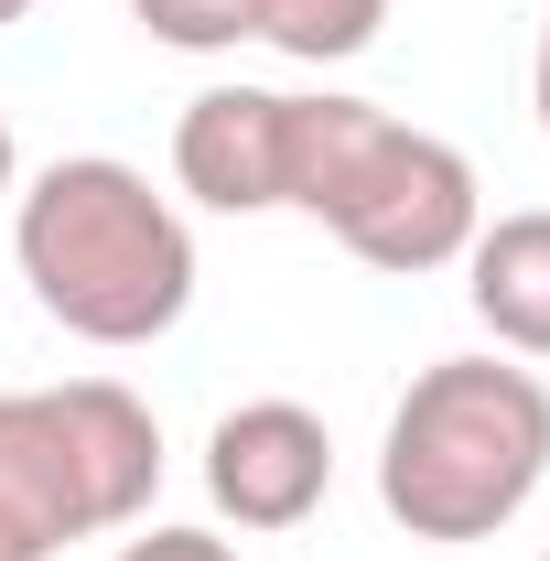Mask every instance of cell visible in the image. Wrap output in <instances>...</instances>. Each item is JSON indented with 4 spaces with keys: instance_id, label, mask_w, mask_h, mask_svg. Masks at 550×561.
<instances>
[{
    "instance_id": "obj_1",
    "label": "cell",
    "mask_w": 550,
    "mask_h": 561,
    "mask_svg": "<svg viewBox=\"0 0 550 561\" xmlns=\"http://www.w3.org/2000/svg\"><path fill=\"white\" fill-rule=\"evenodd\" d=\"M11 260L33 280V302L87 346H151L195 302V227L119 151L44 162L11 206Z\"/></svg>"
},
{
    "instance_id": "obj_2",
    "label": "cell",
    "mask_w": 550,
    "mask_h": 561,
    "mask_svg": "<svg viewBox=\"0 0 550 561\" xmlns=\"http://www.w3.org/2000/svg\"><path fill=\"white\" fill-rule=\"evenodd\" d=\"M540 486H550V389L518 356H432L378 432V507L432 551L496 540Z\"/></svg>"
},
{
    "instance_id": "obj_3",
    "label": "cell",
    "mask_w": 550,
    "mask_h": 561,
    "mask_svg": "<svg viewBox=\"0 0 550 561\" xmlns=\"http://www.w3.org/2000/svg\"><path fill=\"white\" fill-rule=\"evenodd\" d=\"M280 206L335 227L367 271H454L485 227L475 162L454 140L389 119L378 98H291V130H280Z\"/></svg>"
},
{
    "instance_id": "obj_4",
    "label": "cell",
    "mask_w": 550,
    "mask_h": 561,
    "mask_svg": "<svg viewBox=\"0 0 550 561\" xmlns=\"http://www.w3.org/2000/svg\"><path fill=\"white\" fill-rule=\"evenodd\" d=\"M162 496V421L119 378L66 389H0V507L66 551L98 529H140Z\"/></svg>"
},
{
    "instance_id": "obj_5",
    "label": "cell",
    "mask_w": 550,
    "mask_h": 561,
    "mask_svg": "<svg viewBox=\"0 0 550 561\" xmlns=\"http://www.w3.org/2000/svg\"><path fill=\"white\" fill-rule=\"evenodd\" d=\"M206 496L238 529H302L335 496V432L302 400H238L206 432Z\"/></svg>"
},
{
    "instance_id": "obj_6",
    "label": "cell",
    "mask_w": 550,
    "mask_h": 561,
    "mask_svg": "<svg viewBox=\"0 0 550 561\" xmlns=\"http://www.w3.org/2000/svg\"><path fill=\"white\" fill-rule=\"evenodd\" d=\"M280 130H291L280 87H206L173 119V184L206 216H280Z\"/></svg>"
},
{
    "instance_id": "obj_7",
    "label": "cell",
    "mask_w": 550,
    "mask_h": 561,
    "mask_svg": "<svg viewBox=\"0 0 550 561\" xmlns=\"http://www.w3.org/2000/svg\"><path fill=\"white\" fill-rule=\"evenodd\" d=\"M465 302L507 356H550V206L485 216L465 249Z\"/></svg>"
},
{
    "instance_id": "obj_8",
    "label": "cell",
    "mask_w": 550,
    "mask_h": 561,
    "mask_svg": "<svg viewBox=\"0 0 550 561\" xmlns=\"http://www.w3.org/2000/svg\"><path fill=\"white\" fill-rule=\"evenodd\" d=\"M389 22V0H249V44H271L291 66H345L367 55Z\"/></svg>"
},
{
    "instance_id": "obj_9",
    "label": "cell",
    "mask_w": 550,
    "mask_h": 561,
    "mask_svg": "<svg viewBox=\"0 0 550 561\" xmlns=\"http://www.w3.org/2000/svg\"><path fill=\"white\" fill-rule=\"evenodd\" d=\"M130 22L173 55H238L249 44V0H130Z\"/></svg>"
},
{
    "instance_id": "obj_10",
    "label": "cell",
    "mask_w": 550,
    "mask_h": 561,
    "mask_svg": "<svg viewBox=\"0 0 550 561\" xmlns=\"http://www.w3.org/2000/svg\"><path fill=\"white\" fill-rule=\"evenodd\" d=\"M119 561H238V540H216V529H140V540H119Z\"/></svg>"
},
{
    "instance_id": "obj_11",
    "label": "cell",
    "mask_w": 550,
    "mask_h": 561,
    "mask_svg": "<svg viewBox=\"0 0 550 561\" xmlns=\"http://www.w3.org/2000/svg\"><path fill=\"white\" fill-rule=\"evenodd\" d=\"M529 108H540V130H550V11H540V55H529Z\"/></svg>"
},
{
    "instance_id": "obj_12",
    "label": "cell",
    "mask_w": 550,
    "mask_h": 561,
    "mask_svg": "<svg viewBox=\"0 0 550 561\" xmlns=\"http://www.w3.org/2000/svg\"><path fill=\"white\" fill-rule=\"evenodd\" d=\"M0 561H55V551H44V540H33V529H22V518L0 507Z\"/></svg>"
},
{
    "instance_id": "obj_13",
    "label": "cell",
    "mask_w": 550,
    "mask_h": 561,
    "mask_svg": "<svg viewBox=\"0 0 550 561\" xmlns=\"http://www.w3.org/2000/svg\"><path fill=\"white\" fill-rule=\"evenodd\" d=\"M11 173H22V140H11V108H0V195H11Z\"/></svg>"
},
{
    "instance_id": "obj_14",
    "label": "cell",
    "mask_w": 550,
    "mask_h": 561,
    "mask_svg": "<svg viewBox=\"0 0 550 561\" xmlns=\"http://www.w3.org/2000/svg\"><path fill=\"white\" fill-rule=\"evenodd\" d=\"M22 11H33V0H0V33H11V22H22Z\"/></svg>"
},
{
    "instance_id": "obj_15",
    "label": "cell",
    "mask_w": 550,
    "mask_h": 561,
    "mask_svg": "<svg viewBox=\"0 0 550 561\" xmlns=\"http://www.w3.org/2000/svg\"><path fill=\"white\" fill-rule=\"evenodd\" d=\"M540 561H550V551H540Z\"/></svg>"
}]
</instances>
